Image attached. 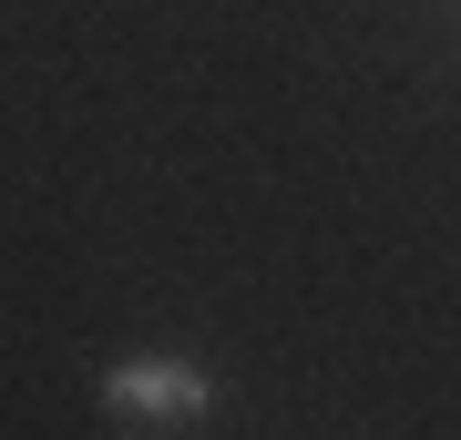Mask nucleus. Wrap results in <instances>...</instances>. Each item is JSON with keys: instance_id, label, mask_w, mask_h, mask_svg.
<instances>
[{"instance_id": "obj_1", "label": "nucleus", "mask_w": 461, "mask_h": 440, "mask_svg": "<svg viewBox=\"0 0 461 440\" xmlns=\"http://www.w3.org/2000/svg\"><path fill=\"white\" fill-rule=\"evenodd\" d=\"M103 409L113 420H205L215 409V379L195 359H123V369H103Z\"/></svg>"}]
</instances>
